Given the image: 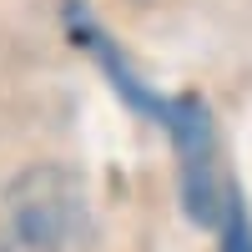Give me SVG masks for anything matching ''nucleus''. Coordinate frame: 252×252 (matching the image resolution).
<instances>
[{"instance_id":"obj_1","label":"nucleus","mask_w":252,"mask_h":252,"mask_svg":"<svg viewBox=\"0 0 252 252\" xmlns=\"http://www.w3.org/2000/svg\"><path fill=\"white\" fill-rule=\"evenodd\" d=\"M86 242L91 212L66 172L40 166L10 187L0 212V252H86Z\"/></svg>"},{"instance_id":"obj_2","label":"nucleus","mask_w":252,"mask_h":252,"mask_svg":"<svg viewBox=\"0 0 252 252\" xmlns=\"http://www.w3.org/2000/svg\"><path fill=\"white\" fill-rule=\"evenodd\" d=\"M222 252H252V222L237 197H227L222 207Z\"/></svg>"}]
</instances>
